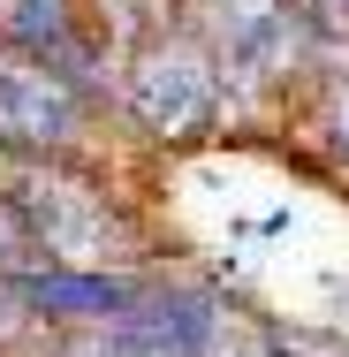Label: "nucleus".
Segmentation results:
<instances>
[{"label": "nucleus", "mask_w": 349, "mask_h": 357, "mask_svg": "<svg viewBox=\"0 0 349 357\" xmlns=\"http://www.w3.org/2000/svg\"><path fill=\"white\" fill-rule=\"evenodd\" d=\"M114 122H122L130 137L160 144V152L212 144L228 130L220 61H212V46H205V31H198L190 8L114 54Z\"/></svg>", "instance_id": "nucleus-1"}, {"label": "nucleus", "mask_w": 349, "mask_h": 357, "mask_svg": "<svg viewBox=\"0 0 349 357\" xmlns=\"http://www.w3.org/2000/svg\"><path fill=\"white\" fill-rule=\"evenodd\" d=\"M99 130L107 122L61 76H46L38 61L0 54V167L8 160H91Z\"/></svg>", "instance_id": "nucleus-2"}, {"label": "nucleus", "mask_w": 349, "mask_h": 357, "mask_svg": "<svg viewBox=\"0 0 349 357\" xmlns=\"http://www.w3.org/2000/svg\"><path fill=\"white\" fill-rule=\"evenodd\" d=\"M152 266H46V259H31V266L8 274V296L38 335H99L137 304Z\"/></svg>", "instance_id": "nucleus-3"}, {"label": "nucleus", "mask_w": 349, "mask_h": 357, "mask_svg": "<svg viewBox=\"0 0 349 357\" xmlns=\"http://www.w3.org/2000/svg\"><path fill=\"white\" fill-rule=\"evenodd\" d=\"M288 130H296L304 152H311L304 167L327 175V183H342V198H349V61H319V69L296 84Z\"/></svg>", "instance_id": "nucleus-4"}, {"label": "nucleus", "mask_w": 349, "mask_h": 357, "mask_svg": "<svg viewBox=\"0 0 349 357\" xmlns=\"http://www.w3.org/2000/svg\"><path fill=\"white\" fill-rule=\"evenodd\" d=\"M91 31V0H0V54L54 69Z\"/></svg>", "instance_id": "nucleus-5"}, {"label": "nucleus", "mask_w": 349, "mask_h": 357, "mask_svg": "<svg viewBox=\"0 0 349 357\" xmlns=\"http://www.w3.org/2000/svg\"><path fill=\"white\" fill-rule=\"evenodd\" d=\"M319 289H327V304H342V319H349V282L342 274H319Z\"/></svg>", "instance_id": "nucleus-6"}, {"label": "nucleus", "mask_w": 349, "mask_h": 357, "mask_svg": "<svg viewBox=\"0 0 349 357\" xmlns=\"http://www.w3.org/2000/svg\"><path fill=\"white\" fill-rule=\"evenodd\" d=\"M183 8H228V0H183Z\"/></svg>", "instance_id": "nucleus-7"}]
</instances>
